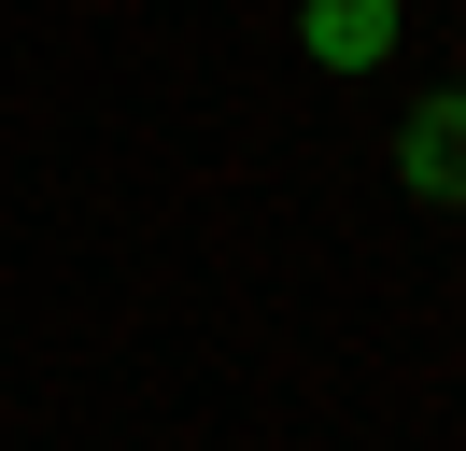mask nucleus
<instances>
[{
    "mask_svg": "<svg viewBox=\"0 0 466 451\" xmlns=\"http://www.w3.org/2000/svg\"><path fill=\"white\" fill-rule=\"evenodd\" d=\"M311 71H381L396 56V0H311Z\"/></svg>",
    "mask_w": 466,
    "mask_h": 451,
    "instance_id": "2",
    "label": "nucleus"
},
{
    "mask_svg": "<svg viewBox=\"0 0 466 451\" xmlns=\"http://www.w3.org/2000/svg\"><path fill=\"white\" fill-rule=\"evenodd\" d=\"M396 184L438 197V212H466V85H438V99L396 127Z\"/></svg>",
    "mask_w": 466,
    "mask_h": 451,
    "instance_id": "1",
    "label": "nucleus"
}]
</instances>
